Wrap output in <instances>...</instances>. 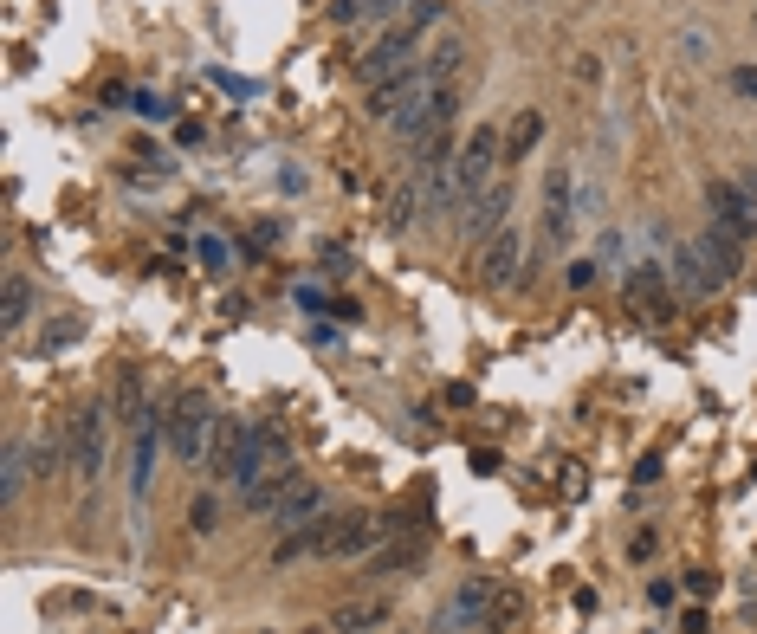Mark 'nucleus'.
I'll return each instance as SVG.
<instances>
[{
	"instance_id": "1",
	"label": "nucleus",
	"mask_w": 757,
	"mask_h": 634,
	"mask_svg": "<svg viewBox=\"0 0 757 634\" xmlns=\"http://www.w3.org/2000/svg\"><path fill=\"white\" fill-rule=\"evenodd\" d=\"M499 156H505V130H492V123H479L473 136H466L460 162H453V208H473L479 195H486L492 182H499Z\"/></svg>"
},
{
	"instance_id": "2",
	"label": "nucleus",
	"mask_w": 757,
	"mask_h": 634,
	"mask_svg": "<svg viewBox=\"0 0 757 634\" xmlns=\"http://www.w3.org/2000/svg\"><path fill=\"white\" fill-rule=\"evenodd\" d=\"M214 408H208V395L201 389H182L175 395V408H169V447H175V460H201V453H208V440H214Z\"/></svg>"
},
{
	"instance_id": "3",
	"label": "nucleus",
	"mask_w": 757,
	"mask_h": 634,
	"mask_svg": "<svg viewBox=\"0 0 757 634\" xmlns=\"http://www.w3.org/2000/svg\"><path fill=\"white\" fill-rule=\"evenodd\" d=\"M415 52H421V33H415L408 20H395L389 33H382L376 46L363 52V59H350V65H356V78H363V85H382V78L408 72V65H415Z\"/></svg>"
},
{
	"instance_id": "4",
	"label": "nucleus",
	"mask_w": 757,
	"mask_h": 634,
	"mask_svg": "<svg viewBox=\"0 0 757 634\" xmlns=\"http://www.w3.org/2000/svg\"><path fill=\"white\" fill-rule=\"evenodd\" d=\"M706 208L712 220H719L725 233H738V240H757V195L738 182H725V175H712L706 182Z\"/></svg>"
},
{
	"instance_id": "5",
	"label": "nucleus",
	"mask_w": 757,
	"mask_h": 634,
	"mask_svg": "<svg viewBox=\"0 0 757 634\" xmlns=\"http://www.w3.org/2000/svg\"><path fill=\"white\" fill-rule=\"evenodd\" d=\"M65 453H72L78 479H98V466H104V408H85V415L65 421Z\"/></svg>"
},
{
	"instance_id": "6",
	"label": "nucleus",
	"mask_w": 757,
	"mask_h": 634,
	"mask_svg": "<svg viewBox=\"0 0 757 634\" xmlns=\"http://www.w3.org/2000/svg\"><path fill=\"white\" fill-rule=\"evenodd\" d=\"M272 466H292V440H285V427H266V421H259L253 440H246V460H240V473H233V486L246 492L259 473H272Z\"/></svg>"
},
{
	"instance_id": "7",
	"label": "nucleus",
	"mask_w": 757,
	"mask_h": 634,
	"mask_svg": "<svg viewBox=\"0 0 757 634\" xmlns=\"http://www.w3.org/2000/svg\"><path fill=\"white\" fill-rule=\"evenodd\" d=\"M505 220H512V182H492L486 195H479L473 208L460 214V233H466V240H479V246H486L492 233L505 227Z\"/></svg>"
},
{
	"instance_id": "8",
	"label": "nucleus",
	"mask_w": 757,
	"mask_h": 634,
	"mask_svg": "<svg viewBox=\"0 0 757 634\" xmlns=\"http://www.w3.org/2000/svg\"><path fill=\"white\" fill-rule=\"evenodd\" d=\"M518 259H525V233H518V220H505L486 240V253H479V285H505Z\"/></svg>"
},
{
	"instance_id": "9",
	"label": "nucleus",
	"mask_w": 757,
	"mask_h": 634,
	"mask_svg": "<svg viewBox=\"0 0 757 634\" xmlns=\"http://www.w3.org/2000/svg\"><path fill=\"white\" fill-rule=\"evenodd\" d=\"M628 305H635L641 317H673L667 266H635V272H628Z\"/></svg>"
},
{
	"instance_id": "10",
	"label": "nucleus",
	"mask_w": 757,
	"mask_h": 634,
	"mask_svg": "<svg viewBox=\"0 0 757 634\" xmlns=\"http://www.w3.org/2000/svg\"><path fill=\"white\" fill-rule=\"evenodd\" d=\"M246 440H253V427L220 415V421H214V440H208V473H220V479H233V473H240Z\"/></svg>"
},
{
	"instance_id": "11",
	"label": "nucleus",
	"mask_w": 757,
	"mask_h": 634,
	"mask_svg": "<svg viewBox=\"0 0 757 634\" xmlns=\"http://www.w3.org/2000/svg\"><path fill=\"white\" fill-rule=\"evenodd\" d=\"M699 253H706V266H712V279H738V266H745V240H738V233H725L719 220H712L706 233H699Z\"/></svg>"
},
{
	"instance_id": "12",
	"label": "nucleus",
	"mask_w": 757,
	"mask_h": 634,
	"mask_svg": "<svg viewBox=\"0 0 757 634\" xmlns=\"http://www.w3.org/2000/svg\"><path fill=\"white\" fill-rule=\"evenodd\" d=\"M324 512V492L318 486H311V479H305V486H292V492H285V499L279 505H272V525H279V531H298V525H311V518H318Z\"/></svg>"
},
{
	"instance_id": "13",
	"label": "nucleus",
	"mask_w": 757,
	"mask_h": 634,
	"mask_svg": "<svg viewBox=\"0 0 757 634\" xmlns=\"http://www.w3.org/2000/svg\"><path fill=\"white\" fill-rule=\"evenodd\" d=\"M292 486H305V473H298V466H272V473H259L240 499H246V512H272V505H279Z\"/></svg>"
},
{
	"instance_id": "14",
	"label": "nucleus",
	"mask_w": 757,
	"mask_h": 634,
	"mask_svg": "<svg viewBox=\"0 0 757 634\" xmlns=\"http://www.w3.org/2000/svg\"><path fill=\"white\" fill-rule=\"evenodd\" d=\"M486 609H492V576H473V583H460V596L447 602V622L479 628V622H486Z\"/></svg>"
},
{
	"instance_id": "15",
	"label": "nucleus",
	"mask_w": 757,
	"mask_h": 634,
	"mask_svg": "<svg viewBox=\"0 0 757 634\" xmlns=\"http://www.w3.org/2000/svg\"><path fill=\"white\" fill-rule=\"evenodd\" d=\"M673 285H680L686 298H699V292H712V266H706V253H699V240L693 246H680V253H673Z\"/></svg>"
},
{
	"instance_id": "16",
	"label": "nucleus",
	"mask_w": 757,
	"mask_h": 634,
	"mask_svg": "<svg viewBox=\"0 0 757 634\" xmlns=\"http://www.w3.org/2000/svg\"><path fill=\"white\" fill-rule=\"evenodd\" d=\"M382 537V525L376 518H363V512H343V525H337V537H330V557H363L369 544Z\"/></svg>"
},
{
	"instance_id": "17",
	"label": "nucleus",
	"mask_w": 757,
	"mask_h": 634,
	"mask_svg": "<svg viewBox=\"0 0 757 634\" xmlns=\"http://www.w3.org/2000/svg\"><path fill=\"white\" fill-rule=\"evenodd\" d=\"M538 136H544V110H518L512 130H505V162L531 156V149H538Z\"/></svg>"
},
{
	"instance_id": "18",
	"label": "nucleus",
	"mask_w": 757,
	"mask_h": 634,
	"mask_svg": "<svg viewBox=\"0 0 757 634\" xmlns=\"http://www.w3.org/2000/svg\"><path fill=\"white\" fill-rule=\"evenodd\" d=\"M110 408H117L130 427H143V415H149V402H143V369H123L117 376V395H110Z\"/></svg>"
},
{
	"instance_id": "19",
	"label": "nucleus",
	"mask_w": 757,
	"mask_h": 634,
	"mask_svg": "<svg viewBox=\"0 0 757 634\" xmlns=\"http://www.w3.org/2000/svg\"><path fill=\"white\" fill-rule=\"evenodd\" d=\"M518 615H525V596H518L512 583H492V609H486V622H479V628H486V634H505Z\"/></svg>"
},
{
	"instance_id": "20",
	"label": "nucleus",
	"mask_w": 757,
	"mask_h": 634,
	"mask_svg": "<svg viewBox=\"0 0 757 634\" xmlns=\"http://www.w3.org/2000/svg\"><path fill=\"white\" fill-rule=\"evenodd\" d=\"M26 317H33V285H26L20 272H7V292H0V324L20 330Z\"/></svg>"
},
{
	"instance_id": "21",
	"label": "nucleus",
	"mask_w": 757,
	"mask_h": 634,
	"mask_svg": "<svg viewBox=\"0 0 757 634\" xmlns=\"http://www.w3.org/2000/svg\"><path fill=\"white\" fill-rule=\"evenodd\" d=\"M382 615H389V602H356V609L330 615V628H337V634H363L369 622H382Z\"/></svg>"
},
{
	"instance_id": "22",
	"label": "nucleus",
	"mask_w": 757,
	"mask_h": 634,
	"mask_svg": "<svg viewBox=\"0 0 757 634\" xmlns=\"http://www.w3.org/2000/svg\"><path fill=\"white\" fill-rule=\"evenodd\" d=\"M20 486H26V447H20V440H7V479H0V492H7V505L20 499Z\"/></svg>"
},
{
	"instance_id": "23",
	"label": "nucleus",
	"mask_w": 757,
	"mask_h": 634,
	"mask_svg": "<svg viewBox=\"0 0 757 634\" xmlns=\"http://www.w3.org/2000/svg\"><path fill=\"white\" fill-rule=\"evenodd\" d=\"M421 557H428V544H389L376 557V570H408V563H421Z\"/></svg>"
},
{
	"instance_id": "24",
	"label": "nucleus",
	"mask_w": 757,
	"mask_h": 634,
	"mask_svg": "<svg viewBox=\"0 0 757 634\" xmlns=\"http://www.w3.org/2000/svg\"><path fill=\"white\" fill-rule=\"evenodd\" d=\"M195 253H201V266H208V272H227V240H220V233H201Z\"/></svg>"
},
{
	"instance_id": "25",
	"label": "nucleus",
	"mask_w": 757,
	"mask_h": 634,
	"mask_svg": "<svg viewBox=\"0 0 757 634\" xmlns=\"http://www.w3.org/2000/svg\"><path fill=\"white\" fill-rule=\"evenodd\" d=\"M59 434H46V440H33V466H39V473H52V466H59Z\"/></svg>"
},
{
	"instance_id": "26",
	"label": "nucleus",
	"mask_w": 757,
	"mask_h": 634,
	"mask_svg": "<svg viewBox=\"0 0 757 634\" xmlns=\"http://www.w3.org/2000/svg\"><path fill=\"white\" fill-rule=\"evenodd\" d=\"M214 518H220L214 499H195V505H188V525H195V531H214Z\"/></svg>"
},
{
	"instance_id": "27",
	"label": "nucleus",
	"mask_w": 757,
	"mask_h": 634,
	"mask_svg": "<svg viewBox=\"0 0 757 634\" xmlns=\"http://www.w3.org/2000/svg\"><path fill=\"white\" fill-rule=\"evenodd\" d=\"M732 91L738 98H757V65H732Z\"/></svg>"
},
{
	"instance_id": "28",
	"label": "nucleus",
	"mask_w": 757,
	"mask_h": 634,
	"mask_svg": "<svg viewBox=\"0 0 757 634\" xmlns=\"http://www.w3.org/2000/svg\"><path fill=\"white\" fill-rule=\"evenodd\" d=\"M136 117H156V123H162V117H169V104H162V98H149V91H143V98H136Z\"/></svg>"
},
{
	"instance_id": "29",
	"label": "nucleus",
	"mask_w": 757,
	"mask_h": 634,
	"mask_svg": "<svg viewBox=\"0 0 757 634\" xmlns=\"http://www.w3.org/2000/svg\"><path fill=\"white\" fill-rule=\"evenodd\" d=\"M305 634H337V628H305Z\"/></svg>"
}]
</instances>
